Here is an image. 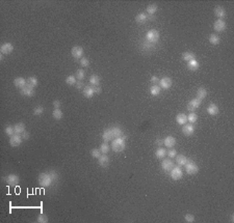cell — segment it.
<instances>
[{
	"label": "cell",
	"mask_w": 234,
	"mask_h": 223,
	"mask_svg": "<svg viewBox=\"0 0 234 223\" xmlns=\"http://www.w3.org/2000/svg\"><path fill=\"white\" fill-rule=\"evenodd\" d=\"M80 64H81V66H83V68H87V66H89V58L82 57L80 59Z\"/></svg>",
	"instance_id": "obj_47"
},
{
	"label": "cell",
	"mask_w": 234,
	"mask_h": 223,
	"mask_svg": "<svg viewBox=\"0 0 234 223\" xmlns=\"http://www.w3.org/2000/svg\"><path fill=\"white\" fill-rule=\"evenodd\" d=\"M76 87H77V89H81L82 87H84V83L82 82V81H80V80H78L76 82Z\"/></svg>",
	"instance_id": "obj_52"
},
{
	"label": "cell",
	"mask_w": 234,
	"mask_h": 223,
	"mask_svg": "<svg viewBox=\"0 0 234 223\" xmlns=\"http://www.w3.org/2000/svg\"><path fill=\"white\" fill-rule=\"evenodd\" d=\"M126 139H127V136L126 135H123L122 137H118V138H115L111 142V149L116 153H120V152H123L126 147Z\"/></svg>",
	"instance_id": "obj_2"
},
{
	"label": "cell",
	"mask_w": 234,
	"mask_h": 223,
	"mask_svg": "<svg viewBox=\"0 0 234 223\" xmlns=\"http://www.w3.org/2000/svg\"><path fill=\"white\" fill-rule=\"evenodd\" d=\"M26 81H27V85H29V86L31 87H36L39 84V81H38V78H36V76H30L28 77L27 79H26Z\"/></svg>",
	"instance_id": "obj_32"
},
{
	"label": "cell",
	"mask_w": 234,
	"mask_h": 223,
	"mask_svg": "<svg viewBox=\"0 0 234 223\" xmlns=\"http://www.w3.org/2000/svg\"><path fill=\"white\" fill-rule=\"evenodd\" d=\"M182 59L188 62L190 60L196 59V55H195V53H193V52H190V51L184 52V53H182Z\"/></svg>",
	"instance_id": "obj_30"
},
{
	"label": "cell",
	"mask_w": 234,
	"mask_h": 223,
	"mask_svg": "<svg viewBox=\"0 0 234 223\" xmlns=\"http://www.w3.org/2000/svg\"><path fill=\"white\" fill-rule=\"evenodd\" d=\"M151 82L153 83V84H157V83H159V78H158L157 76H152Z\"/></svg>",
	"instance_id": "obj_53"
},
{
	"label": "cell",
	"mask_w": 234,
	"mask_h": 223,
	"mask_svg": "<svg viewBox=\"0 0 234 223\" xmlns=\"http://www.w3.org/2000/svg\"><path fill=\"white\" fill-rule=\"evenodd\" d=\"M83 48L80 47V46H74V47L72 48V50H71V54H72V56L75 58V59H78V58H82L83 56Z\"/></svg>",
	"instance_id": "obj_10"
},
{
	"label": "cell",
	"mask_w": 234,
	"mask_h": 223,
	"mask_svg": "<svg viewBox=\"0 0 234 223\" xmlns=\"http://www.w3.org/2000/svg\"><path fill=\"white\" fill-rule=\"evenodd\" d=\"M175 144H176V139L173 136H166L164 139V145H166L169 149H173L175 147Z\"/></svg>",
	"instance_id": "obj_19"
},
{
	"label": "cell",
	"mask_w": 234,
	"mask_h": 223,
	"mask_svg": "<svg viewBox=\"0 0 234 223\" xmlns=\"http://www.w3.org/2000/svg\"><path fill=\"white\" fill-rule=\"evenodd\" d=\"M94 88V92L95 94H100L101 92H102V88H101L100 86H95V87H93Z\"/></svg>",
	"instance_id": "obj_54"
},
{
	"label": "cell",
	"mask_w": 234,
	"mask_h": 223,
	"mask_svg": "<svg viewBox=\"0 0 234 223\" xmlns=\"http://www.w3.org/2000/svg\"><path fill=\"white\" fill-rule=\"evenodd\" d=\"M219 107L215 104H213V103H211V104L207 107V112H208L209 115H217V113H219Z\"/></svg>",
	"instance_id": "obj_25"
},
{
	"label": "cell",
	"mask_w": 234,
	"mask_h": 223,
	"mask_svg": "<svg viewBox=\"0 0 234 223\" xmlns=\"http://www.w3.org/2000/svg\"><path fill=\"white\" fill-rule=\"evenodd\" d=\"M176 163L178 166H184L185 164L188 162V159H187V157H185L184 155H177L176 157Z\"/></svg>",
	"instance_id": "obj_23"
},
{
	"label": "cell",
	"mask_w": 234,
	"mask_h": 223,
	"mask_svg": "<svg viewBox=\"0 0 234 223\" xmlns=\"http://www.w3.org/2000/svg\"><path fill=\"white\" fill-rule=\"evenodd\" d=\"M233 219H234V216H233V215H232V216H231V220H230V221H231V222H233V221H234Z\"/></svg>",
	"instance_id": "obj_57"
},
{
	"label": "cell",
	"mask_w": 234,
	"mask_h": 223,
	"mask_svg": "<svg viewBox=\"0 0 234 223\" xmlns=\"http://www.w3.org/2000/svg\"><path fill=\"white\" fill-rule=\"evenodd\" d=\"M199 66H200V64H199L198 60H196V59L190 60V61L187 62V68L190 69V71H196V70H198Z\"/></svg>",
	"instance_id": "obj_31"
},
{
	"label": "cell",
	"mask_w": 234,
	"mask_h": 223,
	"mask_svg": "<svg viewBox=\"0 0 234 223\" xmlns=\"http://www.w3.org/2000/svg\"><path fill=\"white\" fill-rule=\"evenodd\" d=\"M109 149H110V147H109L108 142H103L101 143L100 145V151L102 154H107L109 152Z\"/></svg>",
	"instance_id": "obj_41"
},
{
	"label": "cell",
	"mask_w": 234,
	"mask_h": 223,
	"mask_svg": "<svg viewBox=\"0 0 234 223\" xmlns=\"http://www.w3.org/2000/svg\"><path fill=\"white\" fill-rule=\"evenodd\" d=\"M26 128H25V125H24L23 123H17L15 126H14V130H15V134H19V135H21L23 132L26 131Z\"/></svg>",
	"instance_id": "obj_24"
},
{
	"label": "cell",
	"mask_w": 234,
	"mask_h": 223,
	"mask_svg": "<svg viewBox=\"0 0 234 223\" xmlns=\"http://www.w3.org/2000/svg\"><path fill=\"white\" fill-rule=\"evenodd\" d=\"M14 85L18 88H23L24 86L27 85V81L23 78V77H17V78L14 79Z\"/></svg>",
	"instance_id": "obj_17"
},
{
	"label": "cell",
	"mask_w": 234,
	"mask_h": 223,
	"mask_svg": "<svg viewBox=\"0 0 234 223\" xmlns=\"http://www.w3.org/2000/svg\"><path fill=\"white\" fill-rule=\"evenodd\" d=\"M156 144H157V145H162V144H164V140H162V139H157V140H156Z\"/></svg>",
	"instance_id": "obj_55"
},
{
	"label": "cell",
	"mask_w": 234,
	"mask_h": 223,
	"mask_svg": "<svg viewBox=\"0 0 234 223\" xmlns=\"http://www.w3.org/2000/svg\"><path fill=\"white\" fill-rule=\"evenodd\" d=\"M207 97V89L204 88V87H200L197 90V98L200 99L201 101L204 100L205 98Z\"/></svg>",
	"instance_id": "obj_29"
},
{
	"label": "cell",
	"mask_w": 234,
	"mask_h": 223,
	"mask_svg": "<svg viewBox=\"0 0 234 223\" xmlns=\"http://www.w3.org/2000/svg\"><path fill=\"white\" fill-rule=\"evenodd\" d=\"M170 175L174 181H179L183 176V170L181 169L180 166H174L170 171Z\"/></svg>",
	"instance_id": "obj_6"
},
{
	"label": "cell",
	"mask_w": 234,
	"mask_h": 223,
	"mask_svg": "<svg viewBox=\"0 0 234 223\" xmlns=\"http://www.w3.org/2000/svg\"><path fill=\"white\" fill-rule=\"evenodd\" d=\"M102 139L104 142H109L110 140H113V134H111V131L109 128L104 130V132L102 133Z\"/></svg>",
	"instance_id": "obj_21"
},
{
	"label": "cell",
	"mask_w": 234,
	"mask_h": 223,
	"mask_svg": "<svg viewBox=\"0 0 234 223\" xmlns=\"http://www.w3.org/2000/svg\"><path fill=\"white\" fill-rule=\"evenodd\" d=\"M36 221H38L39 223H47L49 221V219H48V217L45 214H40L36 217Z\"/></svg>",
	"instance_id": "obj_42"
},
{
	"label": "cell",
	"mask_w": 234,
	"mask_h": 223,
	"mask_svg": "<svg viewBox=\"0 0 234 223\" xmlns=\"http://www.w3.org/2000/svg\"><path fill=\"white\" fill-rule=\"evenodd\" d=\"M176 121H177V123L180 125V126L186 125L187 115H185L184 113H179V114H177V116H176Z\"/></svg>",
	"instance_id": "obj_22"
},
{
	"label": "cell",
	"mask_w": 234,
	"mask_h": 223,
	"mask_svg": "<svg viewBox=\"0 0 234 223\" xmlns=\"http://www.w3.org/2000/svg\"><path fill=\"white\" fill-rule=\"evenodd\" d=\"M174 162H173L172 159H164L161 162V168L164 170L166 172H170L172 170V168L174 167Z\"/></svg>",
	"instance_id": "obj_12"
},
{
	"label": "cell",
	"mask_w": 234,
	"mask_h": 223,
	"mask_svg": "<svg viewBox=\"0 0 234 223\" xmlns=\"http://www.w3.org/2000/svg\"><path fill=\"white\" fill-rule=\"evenodd\" d=\"M52 116H53L54 119H57V121H60V119H62V116H64V113L62 112V110H60V109H54L53 112H52Z\"/></svg>",
	"instance_id": "obj_37"
},
{
	"label": "cell",
	"mask_w": 234,
	"mask_h": 223,
	"mask_svg": "<svg viewBox=\"0 0 234 223\" xmlns=\"http://www.w3.org/2000/svg\"><path fill=\"white\" fill-rule=\"evenodd\" d=\"M214 15L219 18V20H223L226 17V11L222 6H215L214 9Z\"/></svg>",
	"instance_id": "obj_20"
},
{
	"label": "cell",
	"mask_w": 234,
	"mask_h": 223,
	"mask_svg": "<svg viewBox=\"0 0 234 223\" xmlns=\"http://www.w3.org/2000/svg\"><path fill=\"white\" fill-rule=\"evenodd\" d=\"M184 167H185V172L187 174H190V175H194V174H197L199 172V166L194 161H190L188 160V162L185 164Z\"/></svg>",
	"instance_id": "obj_4"
},
{
	"label": "cell",
	"mask_w": 234,
	"mask_h": 223,
	"mask_svg": "<svg viewBox=\"0 0 234 223\" xmlns=\"http://www.w3.org/2000/svg\"><path fill=\"white\" fill-rule=\"evenodd\" d=\"M100 80H101V78L98 75H93V76H91V78H89V83H91L93 86H99Z\"/></svg>",
	"instance_id": "obj_35"
},
{
	"label": "cell",
	"mask_w": 234,
	"mask_h": 223,
	"mask_svg": "<svg viewBox=\"0 0 234 223\" xmlns=\"http://www.w3.org/2000/svg\"><path fill=\"white\" fill-rule=\"evenodd\" d=\"M44 111H45L44 107L38 106L33 109V115H36V116H40V115H42L43 113H44Z\"/></svg>",
	"instance_id": "obj_44"
},
{
	"label": "cell",
	"mask_w": 234,
	"mask_h": 223,
	"mask_svg": "<svg viewBox=\"0 0 234 223\" xmlns=\"http://www.w3.org/2000/svg\"><path fill=\"white\" fill-rule=\"evenodd\" d=\"M166 154H168V152H166V149H164V147H158L155 152V157L157 158V159H164L166 156Z\"/></svg>",
	"instance_id": "obj_28"
},
{
	"label": "cell",
	"mask_w": 234,
	"mask_h": 223,
	"mask_svg": "<svg viewBox=\"0 0 234 223\" xmlns=\"http://www.w3.org/2000/svg\"><path fill=\"white\" fill-rule=\"evenodd\" d=\"M148 20V16L145 13H140L138 15H136L135 17V22L137 24H144L146 23V21Z\"/></svg>",
	"instance_id": "obj_27"
},
{
	"label": "cell",
	"mask_w": 234,
	"mask_h": 223,
	"mask_svg": "<svg viewBox=\"0 0 234 223\" xmlns=\"http://www.w3.org/2000/svg\"><path fill=\"white\" fill-rule=\"evenodd\" d=\"M98 164L101 167H107V166L109 165V157L106 154H102V155L98 158Z\"/></svg>",
	"instance_id": "obj_16"
},
{
	"label": "cell",
	"mask_w": 234,
	"mask_h": 223,
	"mask_svg": "<svg viewBox=\"0 0 234 223\" xmlns=\"http://www.w3.org/2000/svg\"><path fill=\"white\" fill-rule=\"evenodd\" d=\"M76 77L73 76V75H70V76H68L66 78V83L68 85H70V86H72V85H75L76 84Z\"/></svg>",
	"instance_id": "obj_39"
},
{
	"label": "cell",
	"mask_w": 234,
	"mask_h": 223,
	"mask_svg": "<svg viewBox=\"0 0 234 223\" xmlns=\"http://www.w3.org/2000/svg\"><path fill=\"white\" fill-rule=\"evenodd\" d=\"M58 174L54 170H50L49 172H42L38 176V183L41 187H49L54 182L57 181Z\"/></svg>",
	"instance_id": "obj_1"
},
{
	"label": "cell",
	"mask_w": 234,
	"mask_h": 223,
	"mask_svg": "<svg viewBox=\"0 0 234 223\" xmlns=\"http://www.w3.org/2000/svg\"><path fill=\"white\" fill-rule=\"evenodd\" d=\"M3 55H4V54H1V55H0V60H1V61H2V60L4 59V57H3Z\"/></svg>",
	"instance_id": "obj_56"
},
{
	"label": "cell",
	"mask_w": 234,
	"mask_h": 223,
	"mask_svg": "<svg viewBox=\"0 0 234 223\" xmlns=\"http://www.w3.org/2000/svg\"><path fill=\"white\" fill-rule=\"evenodd\" d=\"M4 133L7 134V136H13L14 134H15V130H14V127H12V126H7V127L4 128Z\"/></svg>",
	"instance_id": "obj_43"
},
{
	"label": "cell",
	"mask_w": 234,
	"mask_h": 223,
	"mask_svg": "<svg viewBox=\"0 0 234 223\" xmlns=\"http://www.w3.org/2000/svg\"><path fill=\"white\" fill-rule=\"evenodd\" d=\"M182 133L185 136H190L195 133V126L194 123H186L183 126L182 128Z\"/></svg>",
	"instance_id": "obj_15"
},
{
	"label": "cell",
	"mask_w": 234,
	"mask_h": 223,
	"mask_svg": "<svg viewBox=\"0 0 234 223\" xmlns=\"http://www.w3.org/2000/svg\"><path fill=\"white\" fill-rule=\"evenodd\" d=\"M152 49H153V45L150 44V43L145 42L143 45H142V50H143V51H145V52H150Z\"/></svg>",
	"instance_id": "obj_40"
},
{
	"label": "cell",
	"mask_w": 234,
	"mask_h": 223,
	"mask_svg": "<svg viewBox=\"0 0 234 223\" xmlns=\"http://www.w3.org/2000/svg\"><path fill=\"white\" fill-rule=\"evenodd\" d=\"M60 106H62V102L60 100L53 101V107L55 109H60Z\"/></svg>",
	"instance_id": "obj_51"
},
{
	"label": "cell",
	"mask_w": 234,
	"mask_h": 223,
	"mask_svg": "<svg viewBox=\"0 0 234 223\" xmlns=\"http://www.w3.org/2000/svg\"><path fill=\"white\" fill-rule=\"evenodd\" d=\"M168 157L170 158V159H173V158H175L177 156V152H176V149H171L170 151L168 152Z\"/></svg>",
	"instance_id": "obj_49"
},
{
	"label": "cell",
	"mask_w": 234,
	"mask_h": 223,
	"mask_svg": "<svg viewBox=\"0 0 234 223\" xmlns=\"http://www.w3.org/2000/svg\"><path fill=\"white\" fill-rule=\"evenodd\" d=\"M3 181L7 184L9 186H17L20 182V178L15 173H11L9 175H7L5 178H3Z\"/></svg>",
	"instance_id": "obj_5"
},
{
	"label": "cell",
	"mask_w": 234,
	"mask_h": 223,
	"mask_svg": "<svg viewBox=\"0 0 234 223\" xmlns=\"http://www.w3.org/2000/svg\"><path fill=\"white\" fill-rule=\"evenodd\" d=\"M226 28H227V24H226V22L224 21V20L217 19V21L213 23V29L217 32H223Z\"/></svg>",
	"instance_id": "obj_11"
},
{
	"label": "cell",
	"mask_w": 234,
	"mask_h": 223,
	"mask_svg": "<svg viewBox=\"0 0 234 223\" xmlns=\"http://www.w3.org/2000/svg\"><path fill=\"white\" fill-rule=\"evenodd\" d=\"M95 92H94V88L91 86H85L84 89H83V96L85 97L86 99H91L94 97Z\"/></svg>",
	"instance_id": "obj_26"
},
{
	"label": "cell",
	"mask_w": 234,
	"mask_h": 223,
	"mask_svg": "<svg viewBox=\"0 0 234 223\" xmlns=\"http://www.w3.org/2000/svg\"><path fill=\"white\" fill-rule=\"evenodd\" d=\"M21 136H22V138H23L24 140H28V139L30 138V133L28 131H25V132H23V133L21 134Z\"/></svg>",
	"instance_id": "obj_50"
},
{
	"label": "cell",
	"mask_w": 234,
	"mask_h": 223,
	"mask_svg": "<svg viewBox=\"0 0 234 223\" xmlns=\"http://www.w3.org/2000/svg\"><path fill=\"white\" fill-rule=\"evenodd\" d=\"M201 103H202V101H201L200 99H198V98L193 99V100H190V102H188V104H187V110L190 111V112H194L195 110H197V109L201 106Z\"/></svg>",
	"instance_id": "obj_7"
},
{
	"label": "cell",
	"mask_w": 234,
	"mask_h": 223,
	"mask_svg": "<svg viewBox=\"0 0 234 223\" xmlns=\"http://www.w3.org/2000/svg\"><path fill=\"white\" fill-rule=\"evenodd\" d=\"M22 140H23V138H22L21 135H19V134H14L13 136H11V138H9V144L13 147H19V145H21Z\"/></svg>",
	"instance_id": "obj_9"
},
{
	"label": "cell",
	"mask_w": 234,
	"mask_h": 223,
	"mask_svg": "<svg viewBox=\"0 0 234 223\" xmlns=\"http://www.w3.org/2000/svg\"><path fill=\"white\" fill-rule=\"evenodd\" d=\"M76 79L77 80H80V81H82V79H84V77H85V72L83 70H77L76 71Z\"/></svg>",
	"instance_id": "obj_45"
},
{
	"label": "cell",
	"mask_w": 234,
	"mask_h": 223,
	"mask_svg": "<svg viewBox=\"0 0 234 223\" xmlns=\"http://www.w3.org/2000/svg\"><path fill=\"white\" fill-rule=\"evenodd\" d=\"M198 121V115L194 112H190V114L187 115V121L190 123H195L196 121Z\"/></svg>",
	"instance_id": "obj_38"
},
{
	"label": "cell",
	"mask_w": 234,
	"mask_h": 223,
	"mask_svg": "<svg viewBox=\"0 0 234 223\" xmlns=\"http://www.w3.org/2000/svg\"><path fill=\"white\" fill-rule=\"evenodd\" d=\"M161 92V87L157 84H153L150 87V92H151L152 96H158Z\"/></svg>",
	"instance_id": "obj_34"
},
{
	"label": "cell",
	"mask_w": 234,
	"mask_h": 223,
	"mask_svg": "<svg viewBox=\"0 0 234 223\" xmlns=\"http://www.w3.org/2000/svg\"><path fill=\"white\" fill-rule=\"evenodd\" d=\"M184 220L186 221V222L188 223H192V222H195V216L192 214H186L184 216Z\"/></svg>",
	"instance_id": "obj_48"
},
{
	"label": "cell",
	"mask_w": 234,
	"mask_h": 223,
	"mask_svg": "<svg viewBox=\"0 0 234 223\" xmlns=\"http://www.w3.org/2000/svg\"><path fill=\"white\" fill-rule=\"evenodd\" d=\"M13 51H14V46L12 43H3L0 46V52H1V54L7 55V54H11Z\"/></svg>",
	"instance_id": "obj_8"
},
{
	"label": "cell",
	"mask_w": 234,
	"mask_h": 223,
	"mask_svg": "<svg viewBox=\"0 0 234 223\" xmlns=\"http://www.w3.org/2000/svg\"><path fill=\"white\" fill-rule=\"evenodd\" d=\"M109 129H110V131H111V134H113V139L118 138V137L123 136V131H122L121 128L118 127V126H113V127H110Z\"/></svg>",
	"instance_id": "obj_18"
},
{
	"label": "cell",
	"mask_w": 234,
	"mask_h": 223,
	"mask_svg": "<svg viewBox=\"0 0 234 223\" xmlns=\"http://www.w3.org/2000/svg\"><path fill=\"white\" fill-rule=\"evenodd\" d=\"M159 38H160L159 32L155 29L149 30V31L147 32V34H146V42L150 43V44H152V45L156 44V43L159 40Z\"/></svg>",
	"instance_id": "obj_3"
},
{
	"label": "cell",
	"mask_w": 234,
	"mask_h": 223,
	"mask_svg": "<svg viewBox=\"0 0 234 223\" xmlns=\"http://www.w3.org/2000/svg\"><path fill=\"white\" fill-rule=\"evenodd\" d=\"M157 9H158L157 4H155V3H152V4H149L147 6V13L149 14L150 16H152V15H154L156 12H157Z\"/></svg>",
	"instance_id": "obj_36"
},
{
	"label": "cell",
	"mask_w": 234,
	"mask_h": 223,
	"mask_svg": "<svg viewBox=\"0 0 234 223\" xmlns=\"http://www.w3.org/2000/svg\"><path fill=\"white\" fill-rule=\"evenodd\" d=\"M172 79L170 77H162L159 80V86L162 89H169L172 86Z\"/></svg>",
	"instance_id": "obj_14"
},
{
	"label": "cell",
	"mask_w": 234,
	"mask_h": 223,
	"mask_svg": "<svg viewBox=\"0 0 234 223\" xmlns=\"http://www.w3.org/2000/svg\"><path fill=\"white\" fill-rule=\"evenodd\" d=\"M91 156L93 158H96V159H98L99 157L101 156V151L100 149H93L91 151Z\"/></svg>",
	"instance_id": "obj_46"
},
{
	"label": "cell",
	"mask_w": 234,
	"mask_h": 223,
	"mask_svg": "<svg viewBox=\"0 0 234 223\" xmlns=\"http://www.w3.org/2000/svg\"><path fill=\"white\" fill-rule=\"evenodd\" d=\"M219 42H221V40H219V36L217 35V34L212 33V34L209 35V43H210L211 45L217 46V45L219 44Z\"/></svg>",
	"instance_id": "obj_33"
},
{
	"label": "cell",
	"mask_w": 234,
	"mask_h": 223,
	"mask_svg": "<svg viewBox=\"0 0 234 223\" xmlns=\"http://www.w3.org/2000/svg\"><path fill=\"white\" fill-rule=\"evenodd\" d=\"M20 94H21L22 96H25V97H32L36 94V90H34L33 87L29 86V85H26L23 88L20 89Z\"/></svg>",
	"instance_id": "obj_13"
}]
</instances>
